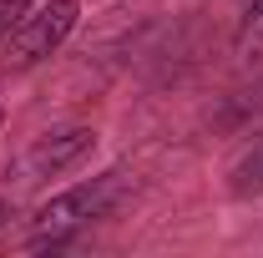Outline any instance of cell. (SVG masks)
Returning <instances> with one entry per match:
<instances>
[{
    "mask_svg": "<svg viewBox=\"0 0 263 258\" xmlns=\"http://www.w3.org/2000/svg\"><path fill=\"white\" fill-rule=\"evenodd\" d=\"M122 188H127V177H122V172H106V177H91V182H76V188H66V193L46 197V202L35 208V238L26 248H61L76 228L106 218L111 202L122 197Z\"/></svg>",
    "mask_w": 263,
    "mask_h": 258,
    "instance_id": "1",
    "label": "cell"
},
{
    "mask_svg": "<svg viewBox=\"0 0 263 258\" xmlns=\"http://www.w3.org/2000/svg\"><path fill=\"white\" fill-rule=\"evenodd\" d=\"M76 15H81L76 0L31 5V10L21 15V26L5 35V61L10 66H35V61H46V56H56L66 46V35L76 31Z\"/></svg>",
    "mask_w": 263,
    "mask_h": 258,
    "instance_id": "2",
    "label": "cell"
},
{
    "mask_svg": "<svg viewBox=\"0 0 263 258\" xmlns=\"http://www.w3.org/2000/svg\"><path fill=\"white\" fill-rule=\"evenodd\" d=\"M91 147H97L91 127H56V132H46V137L31 142V152L21 157V167H26V177H61L66 167H76Z\"/></svg>",
    "mask_w": 263,
    "mask_h": 258,
    "instance_id": "3",
    "label": "cell"
},
{
    "mask_svg": "<svg viewBox=\"0 0 263 258\" xmlns=\"http://www.w3.org/2000/svg\"><path fill=\"white\" fill-rule=\"evenodd\" d=\"M233 46H238V56H243V61L263 56V0H248V10H243V21H238Z\"/></svg>",
    "mask_w": 263,
    "mask_h": 258,
    "instance_id": "4",
    "label": "cell"
},
{
    "mask_svg": "<svg viewBox=\"0 0 263 258\" xmlns=\"http://www.w3.org/2000/svg\"><path fill=\"white\" fill-rule=\"evenodd\" d=\"M31 5H35V0H0V46H5V35L21 26V15H26Z\"/></svg>",
    "mask_w": 263,
    "mask_h": 258,
    "instance_id": "5",
    "label": "cell"
},
{
    "mask_svg": "<svg viewBox=\"0 0 263 258\" xmlns=\"http://www.w3.org/2000/svg\"><path fill=\"white\" fill-rule=\"evenodd\" d=\"M248 188H263V147L238 167V193H248Z\"/></svg>",
    "mask_w": 263,
    "mask_h": 258,
    "instance_id": "6",
    "label": "cell"
},
{
    "mask_svg": "<svg viewBox=\"0 0 263 258\" xmlns=\"http://www.w3.org/2000/svg\"><path fill=\"white\" fill-rule=\"evenodd\" d=\"M10 223V202H0V228Z\"/></svg>",
    "mask_w": 263,
    "mask_h": 258,
    "instance_id": "7",
    "label": "cell"
},
{
    "mask_svg": "<svg viewBox=\"0 0 263 258\" xmlns=\"http://www.w3.org/2000/svg\"><path fill=\"white\" fill-rule=\"evenodd\" d=\"M0 122H5V112H0Z\"/></svg>",
    "mask_w": 263,
    "mask_h": 258,
    "instance_id": "8",
    "label": "cell"
}]
</instances>
